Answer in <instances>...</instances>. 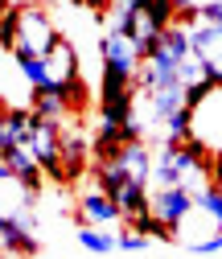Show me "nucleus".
Masks as SVG:
<instances>
[{
	"label": "nucleus",
	"instance_id": "nucleus-3",
	"mask_svg": "<svg viewBox=\"0 0 222 259\" xmlns=\"http://www.w3.org/2000/svg\"><path fill=\"white\" fill-rule=\"evenodd\" d=\"M25 148L37 156V165H41L50 177H58V181L66 177V136H62V127H58V123L37 119V127H33V136H29Z\"/></svg>",
	"mask_w": 222,
	"mask_h": 259
},
{
	"label": "nucleus",
	"instance_id": "nucleus-5",
	"mask_svg": "<svg viewBox=\"0 0 222 259\" xmlns=\"http://www.w3.org/2000/svg\"><path fill=\"white\" fill-rule=\"evenodd\" d=\"M194 206H198L194 193L181 189V185H173V189H156V193H152V214L161 218L165 226H173V231L189 218V210H194Z\"/></svg>",
	"mask_w": 222,
	"mask_h": 259
},
{
	"label": "nucleus",
	"instance_id": "nucleus-11",
	"mask_svg": "<svg viewBox=\"0 0 222 259\" xmlns=\"http://www.w3.org/2000/svg\"><path fill=\"white\" fill-rule=\"evenodd\" d=\"M46 62H50V74H54L58 91H66L70 82H78V58H74L70 41H58V46L46 54Z\"/></svg>",
	"mask_w": 222,
	"mask_h": 259
},
{
	"label": "nucleus",
	"instance_id": "nucleus-14",
	"mask_svg": "<svg viewBox=\"0 0 222 259\" xmlns=\"http://www.w3.org/2000/svg\"><path fill=\"white\" fill-rule=\"evenodd\" d=\"M78 243L95 255H107V251H119V235L103 231V226H78Z\"/></svg>",
	"mask_w": 222,
	"mask_h": 259
},
{
	"label": "nucleus",
	"instance_id": "nucleus-19",
	"mask_svg": "<svg viewBox=\"0 0 222 259\" xmlns=\"http://www.w3.org/2000/svg\"><path fill=\"white\" fill-rule=\"evenodd\" d=\"M198 21H210V25L222 29V0H214V5H202V9H198Z\"/></svg>",
	"mask_w": 222,
	"mask_h": 259
},
{
	"label": "nucleus",
	"instance_id": "nucleus-20",
	"mask_svg": "<svg viewBox=\"0 0 222 259\" xmlns=\"http://www.w3.org/2000/svg\"><path fill=\"white\" fill-rule=\"evenodd\" d=\"M214 185L222 189V156H214Z\"/></svg>",
	"mask_w": 222,
	"mask_h": 259
},
{
	"label": "nucleus",
	"instance_id": "nucleus-18",
	"mask_svg": "<svg viewBox=\"0 0 222 259\" xmlns=\"http://www.w3.org/2000/svg\"><path fill=\"white\" fill-rule=\"evenodd\" d=\"M189 251H194V255H218V251H222V231H218V235H210V239H198Z\"/></svg>",
	"mask_w": 222,
	"mask_h": 259
},
{
	"label": "nucleus",
	"instance_id": "nucleus-16",
	"mask_svg": "<svg viewBox=\"0 0 222 259\" xmlns=\"http://www.w3.org/2000/svg\"><path fill=\"white\" fill-rule=\"evenodd\" d=\"M0 41H5V50L13 54L17 50V9L5 13V21H0Z\"/></svg>",
	"mask_w": 222,
	"mask_h": 259
},
{
	"label": "nucleus",
	"instance_id": "nucleus-8",
	"mask_svg": "<svg viewBox=\"0 0 222 259\" xmlns=\"http://www.w3.org/2000/svg\"><path fill=\"white\" fill-rule=\"evenodd\" d=\"M0 243H5V255H33L37 251V231H29V226L17 218V214H5L0 218Z\"/></svg>",
	"mask_w": 222,
	"mask_h": 259
},
{
	"label": "nucleus",
	"instance_id": "nucleus-17",
	"mask_svg": "<svg viewBox=\"0 0 222 259\" xmlns=\"http://www.w3.org/2000/svg\"><path fill=\"white\" fill-rule=\"evenodd\" d=\"M144 247H148V235L132 231V226H128V231L119 235V251H144Z\"/></svg>",
	"mask_w": 222,
	"mask_h": 259
},
{
	"label": "nucleus",
	"instance_id": "nucleus-12",
	"mask_svg": "<svg viewBox=\"0 0 222 259\" xmlns=\"http://www.w3.org/2000/svg\"><path fill=\"white\" fill-rule=\"evenodd\" d=\"M115 206L123 210V222H136V218L152 214V193H148V185L128 181V185H123V189L115 193Z\"/></svg>",
	"mask_w": 222,
	"mask_h": 259
},
{
	"label": "nucleus",
	"instance_id": "nucleus-10",
	"mask_svg": "<svg viewBox=\"0 0 222 259\" xmlns=\"http://www.w3.org/2000/svg\"><path fill=\"white\" fill-rule=\"evenodd\" d=\"M115 160L123 165V173H128L132 181H140V185H148V181H152V152H148V144H144V140L123 144V148L115 152Z\"/></svg>",
	"mask_w": 222,
	"mask_h": 259
},
{
	"label": "nucleus",
	"instance_id": "nucleus-4",
	"mask_svg": "<svg viewBox=\"0 0 222 259\" xmlns=\"http://www.w3.org/2000/svg\"><path fill=\"white\" fill-rule=\"evenodd\" d=\"M41 173H46V169L37 165V156L29 152L25 144L0 152V177H5V181H17L25 193H37V189H41Z\"/></svg>",
	"mask_w": 222,
	"mask_h": 259
},
{
	"label": "nucleus",
	"instance_id": "nucleus-15",
	"mask_svg": "<svg viewBox=\"0 0 222 259\" xmlns=\"http://www.w3.org/2000/svg\"><path fill=\"white\" fill-rule=\"evenodd\" d=\"M194 202H198V210H206V214L214 218V226L222 231V189H218V185H206Z\"/></svg>",
	"mask_w": 222,
	"mask_h": 259
},
{
	"label": "nucleus",
	"instance_id": "nucleus-7",
	"mask_svg": "<svg viewBox=\"0 0 222 259\" xmlns=\"http://www.w3.org/2000/svg\"><path fill=\"white\" fill-rule=\"evenodd\" d=\"M33 127H37L33 107H9L5 119H0V152H5V148H21V144H29Z\"/></svg>",
	"mask_w": 222,
	"mask_h": 259
},
{
	"label": "nucleus",
	"instance_id": "nucleus-9",
	"mask_svg": "<svg viewBox=\"0 0 222 259\" xmlns=\"http://www.w3.org/2000/svg\"><path fill=\"white\" fill-rule=\"evenodd\" d=\"M152 185L156 189L181 185V144H161V152H152Z\"/></svg>",
	"mask_w": 222,
	"mask_h": 259
},
{
	"label": "nucleus",
	"instance_id": "nucleus-1",
	"mask_svg": "<svg viewBox=\"0 0 222 259\" xmlns=\"http://www.w3.org/2000/svg\"><path fill=\"white\" fill-rule=\"evenodd\" d=\"M58 41H62V37H58V29H54V21H50L46 9H37V5H21V9H17V50H13V54L46 58Z\"/></svg>",
	"mask_w": 222,
	"mask_h": 259
},
{
	"label": "nucleus",
	"instance_id": "nucleus-6",
	"mask_svg": "<svg viewBox=\"0 0 222 259\" xmlns=\"http://www.w3.org/2000/svg\"><path fill=\"white\" fill-rule=\"evenodd\" d=\"M119 218H123V210L115 206V198H107L103 189H91V193L78 198V222L82 226H103L107 231V226L119 222Z\"/></svg>",
	"mask_w": 222,
	"mask_h": 259
},
{
	"label": "nucleus",
	"instance_id": "nucleus-2",
	"mask_svg": "<svg viewBox=\"0 0 222 259\" xmlns=\"http://www.w3.org/2000/svg\"><path fill=\"white\" fill-rule=\"evenodd\" d=\"M99 54H103V74H115L123 82H136L140 78V66L144 58L136 50V41L128 33H119V29H107L103 41H99Z\"/></svg>",
	"mask_w": 222,
	"mask_h": 259
},
{
	"label": "nucleus",
	"instance_id": "nucleus-13",
	"mask_svg": "<svg viewBox=\"0 0 222 259\" xmlns=\"http://www.w3.org/2000/svg\"><path fill=\"white\" fill-rule=\"evenodd\" d=\"M29 107H33V115L37 119H46V123H66V95L62 91H37V95H29Z\"/></svg>",
	"mask_w": 222,
	"mask_h": 259
}]
</instances>
